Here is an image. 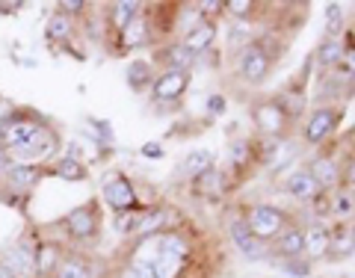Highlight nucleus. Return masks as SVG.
Wrapping results in <instances>:
<instances>
[{"label":"nucleus","mask_w":355,"mask_h":278,"mask_svg":"<svg viewBox=\"0 0 355 278\" xmlns=\"http://www.w3.org/2000/svg\"><path fill=\"white\" fill-rule=\"evenodd\" d=\"M48 128V119L30 107H12L0 116V148H18L30 142L36 133Z\"/></svg>","instance_id":"1"},{"label":"nucleus","mask_w":355,"mask_h":278,"mask_svg":"<svg viewBox=\"0 0 355 278\" xmlns=\"http://www.w3.org/2000/svg\"><path fill=\"white\" fill-rule=\"evenodd\" d=\"M62 234L69 237L71 243H80V246H92V243L98 240V234H101V205L95 202H83L77 205L74 210H69V214L62 216Z\"/></svg>","instance_id":"2"},{"label":"nucleus","mask_w":355,"mask_h":278,"mask_svg":"<svg viewBox=\"0 0 355 278\" xmlns=\"http://www.w3.org/2000/svg\"><path fill=\"white\" fill-rule=\"evenodd\" d=\"M36 246H39V240L33 237V231H24L18 240H12L9 246L0 249V266H3L6 272H12L15 278H39Z\"/></svg>","instance_id":"3"},{"label":"nucleus","mask_w":355,"mask_h":278,"mask_svg":"<svg viewBox=\"0 0 355 278\" xmlns=\"http://www.w3.org/2000/svg\"><path fill=\"white\" fill-rule=\"evenodd\" d=\"M243 219H246V225L254 237H258L261 243H270L282 234V231L291 225V219H287V214L282 207L275 205H252L246 214H243Z\"/></svg>","instance_id":"4"},{"label":"nucleus","mask_w":355,"mask_h":278,"mask_svg":"<svg viewBox=\"0 0 355 278\" xmlns=\"http://www.w3.org/2000/svg\"><path fill=\"white\" fill-rule=\"evenodd\" d=\"M57 151H60V137H57V130L48 125L42 133H36L30 142H24V146L9 148V157H12V163L42 166V163H48L51 157H57Z\"/></svg>","instance_id":"5"},{"label":"nucleus","mask_w":355,"mask_h":278,"mask_svg":"<svg viewBox=\"0 0 355 278\" xmlns=\"http://www.w3.org/2000/svg\"><path fill=\"white\" fill-rule=\"evenodd\" d=\"M234 65H237V74L243 77V80L258 86V83H263L266 77H270L272 57H270V51L263 48V42H249V44H243V48L237 51Z\"/></svg>","instance_id":"6"},{"label":"nucleus","mask_w":355,"mask_h":278,"mask_svg":"<svg viewBox=\"0 0 355 278\" xmlns=\"http://www.w3.org/2000/svg\"><path fill=\"white\" fill-rule=\"evenodd\" d=\"M101 202L113 210V214H130V210H139V196L137 186H133L130 177L125 175H104L101 181Z\"/></svg>","instance_id":"7"},{"label":"nucleus","mask_w":355,"mask_h":278,"mask_svg":"<svg viewBox=\"0 0 355 278\" xmlns=\"http://www.w3.org/2000/svg\"><path fill=\"white\" fill-rule=\"evenodd\" d=\"M44 169L42 166H24V163H12L6 169V175L0 177V190L6 193V198L12 202L15 196H27L30 190H36L42 181Z\"/></svg>","instance_id":"8"},{"label":"nucleus","mask_w":355,"mask_h":278,"mask_svg":"<svg viewBox=\"0 0 355 278\" xmlns=\"http://www.w3.org/2000/svg\"><path fill=\"white\" fill-rule=\"evenodd\" d=\"M338 121H340V110H335V107H317L314 113L308 116V121H305L302 139L308 142V146H323V142H329L331 137H335Z\"/></svg>","instance_id":"9"},{"label":"nucleus","mask_w":355,"mask_h":278,"mask_svg":"<svg viewBox=\"0 0 355 278\" xmlns=\"http://www.w3.org/2000/svg\"><path fill=\"white\" fill-rule=\"evenodd\" d=\"M48 278H101V263L92 254L69 249V252H62L60 263L53 266V272Z\"/></svg>","instance_id":"10"},{"label":"nucleus","mask_w":355,"mask_h":278,"mask_svg":"<svg viewBox=\"0 0 355 278\" xmlns=\"http://www.w3.org/2000/svg\"><path fill=\"white\" fill-rule=\"evenodd\" d=\"M252 121H254V128H258L263 137H282V133L287 130V125H291V116L284 113V107L275 101V98H270V101H261V104H254L252 110Z\"/></svg>","instance_id":"11"},{"label":"nucleus","mask_w":355,"mask_h":278,"mask_svg":"<svg viewBox=\"0 0 355 278\" xmlns=\"http://www.w3.org/2000/svg\"><path fill=\"white\" fill-rule=\"evenodd\" d=\"M305 169L311 172V177H314L320 193H335L343 186V166L335 154H320V157L311 160Z\"/></svg>","instance_id":"12"},{"label":"nucleus","mask_w":355,"mask_h":278,"mask_svg":"<svg viewBox=\"0 0 355 278\" xmlns=\"http://www.w3.org/2000/svg\"><path fill=\"white\" fill-rule=\"evenodd\" d=\"M228 237L231 243L240 249V254H246L249 261H261L266 258V243H261L258 237L249 231L246 225V219L243 216H234V219H228Z\"/></svg>","instance_id":"13"},{"label":"nucleus","mask_w":355,"mask_h":278,"mask_svg":"<svg viewBox=\"0 0 355 278\" xmlns=\"http://www.w3.org/2000/svg\"><path fill=\"white\" fill-rule=\"evenodd\" d=\"M190 89V71H163L151 83V101H178Z\"/></svg>","instance_id":"14"},{"label":"nucleus","mask_w":355,"mask_h":278,"mask_svg":"<svg viewBox=\"0 0 355 278\" xmlns=\"http://www.w3.org/2000/svg\"><path fill=\"white\" fill-rule=\"evenodd\" d=\"M284 193L296 198V202H302V205H311L314 198L320 196V186L314 184V177H311L308 169H293V172H287L284 177Z\"/></svg>","instance_id":"15"},{"label":"nucleus","mask_w":355,"mask_h":278,"mask_svg":"<svg viewBox=\"0 0 355 278\" xmlns=\"http://www.w3.org/2000/svg\"><path fill=\"white\" fill-rule=\"evenodd\" d=\"M275 254L282 261H293V258H305V231L302 225H287L279 237H275Z\"/></svg>","instance_id":"16"},{"label":"nucleus","mask_w":355,"mask_h":278,"mask_svg":"<svg viewBox=\"0 0 355 278\" xmlns=\"http://www.w3.org/2000/svg\"><path fill=\"white\" fill-rule=\"evenodd\" d=\"M216 33H219V30H216V24H214V21H210V18H205V21H202V24H198V27H193L190 33H184L181 44H184V48L193 53V57H202L205 51H210V48H214V42H216Z\"/></svg>","instance_id":"17"},{"label":"nucleus","mask_w":355,"mask_h":278,"mask_svg":"<svg viewBox=\"0 0 355 278\" xmlns=\"http://www.w3.org/2000/svg\"><path fill=\"white\" fill-rule=\"evenodd\" d=\"M151 24L146 12H142L139 18H133L130 24L119 33V42H121V51H137V48H146V44H151Z\"/></svg>","instance_id":"18"},{"label":"nucleus","mask_w":355,"mask_h":278,"mask_svg":"<svg viewBox=\"0 0 355 278\" xmlns=\"http://www.w3.org/2000/svg\"><path fill=\"white\" fill-rule=\"evenodd\" d=\"M352 252H355V228L340 219L335 228H329V258H347Z\"/></svg>","instance_id":"19"},{"label":"nucleus","mask_w":355,"mask_h":278,"mask_svg":"<svg viewBox=\"0 0 355 278\" xmlns=\"http://www.w3.org/2000/svg\"><path fill=\"white\" fill-rule=\"evenodd\" d=\"M305 231V258L308 261H320L329 258V225L323 222H311Z\"/></svg>","instance_id":"20"},{"label":"nucleus","mask_w":355,"mask_h":278,"mask_svg":"<svg viewBox=\"0 0 355 278\" xmlns=\"http://www.w3.org/2000/svg\"><path fill=\"white\" fill-rule=\"evenodd\" d=\"M142 9H146V3H139V0H121V3H110L107 6V24L113 27L116 33H121L133 18L142 15Z\"/></svg>","instance_id":"21"},{"label":"nucleus","mask_w":355,"mask_h":278,"mask_svg":"<svg viewBox=\"0 0 355 278\" xmlns=\"http://www.w3.org/2000/svg\"><path fill=\"white\" fill-rule=\"evenodd\" d=\"M343 51H347V42H343L340 36L338 39H323L317 44V53H314V62L320 65L323 71H331V69H340L343 62Z\"/></svg>","instance_id":"22"},{"label":"nucleus","mask_w":355,"mask_h":278,"mask_svg":"<svg viewBox=\"0 0 355 278\" xmlns=\"http://www.w3.org/2000/svg\"><path fill=\"white\" fill-rule=\"evenodd\" d=\"M193 53L184 48V44H169V48H163L157 53V60L154 62H166V71H187L193 65Z\"/></svg>","instance_id":"23"},{"label":"nucleus","mask_w":355,"mask_h":278,"mask_svg":"<svg viewBox=\"0 0 355 278\" xmlns=\"http://www.w3.org/2000/svg\"><path fill=\"white\" fill-rule=\"evenodd\" d=\"M51 172L57 177H62V181L77 184V181H86V177H89V166L83 160H74V157H69V154H62V157L53 163Z\"/></svg>","instance_id":"24"},{"label":"nucleus","mask_w":355,"mask_h":278,"mask_svg":"<svg viewBox=\"0 0 355 278\" xmlns=\"http://www.w3.org/2000/svg\"><path fill=\"white\" fill-rule=\"evenodd\" d=\"M207 169H214V154H210L207 148L190 151L184 157V163H181V175H187V177H198V175H205Z\"/></svg>","instance_id":"25"},{"label":"nucleus","mask_w":355,"mask_h":278,"mask_svg":"<svg viewBox=\"0 0 355 278\" xmlns=\"http://www.w3.org/2000/svg\"><path fill=\"white\" fill-rule=\"evenodd\" d=\"M44 36H48V42H69L74 36V18L62 12H51L48 24H44Z\"/></svg>","instance_id":"26"},{"label":"nucleus","mask_w":355,"mask_h":278,"mask_svg":"<svg viewBox=\"0 0 355 278\" xmlns=\"http://www.w3.org/2000/svg\"><path fill=\"white\" fill-rule=\"evenodd\" d=\"M154 83V69L148 60H133L128 65V86L133 92H142V89H151Z\"/></svg>","instance_id":"27"},{"label":"nucleus","mask_w":355,"mask_h":278,"mask_svg":"<svg viewBox=\"0 0 355 278\" xmlns=\"http://www.w3.org/2000/svg\"><path fill=\"white\" fill-rule=\"evenodd\" d=\"M193 184H196V193H198V196L214 198V196H219V193H222V186H225V175L216 172V169H207L205 175L193 177Z\"/></svg>","instance_id":"28"},{"label":"nucleus","mask_w":355,"mask_h":278,"mask_svg":"<svg viewBox=\"0 0 355 278\" xmlns=\"http://www.w3.org/2000/svg\"><path fill=\"white\" fill-rule=\"evenodd\" d=\"M329 207L331 214H335L338 219L349 222V216L355 214V202H352V190H347V186H340V190H335L329 196Z\"/></svg>","instance_id":"29"},{"label":"nucleus","mask_w":355,"mask_h":278,"mask_svg":"<svg viewBox=\"0 0 355 278\" xmlns=\"http://www.w3.org/2000/svg\"><path fill=\"white\" fill-rule=\"evenodd\" d=\"M326 30H329V39H338V33L343 30V6L340 3H326Z\"/></svg>","instance_id":"30"},{"label":"nucleus","mask_w":355,"mask_h":278,"mask_svg":"<svg viewBox=\"0 0 355 278\" xmlns=\"http://www.w3.org/2000/svg\"><path fill=\"white\" fill-rule=\"evenodd\" d=\"M249 157H252V142L249 139H240V142L231 146V163L234 166H246Z\"/></svg>","instance_id":"31"},{"label":"nucleus","mask_w":355,"mask_h":278,"mask_svg":"<svg viewBox=\"0 0 355 278\" xmlns=\"http://www.w3.org/2000/svg\"><path fill=\"white\" fill-rule=\"evenodd\" d=\"M225 12H231L234 18H249L254 12L252 0H225Z\"/></svg>","instance_id":"32"},{"label":"nucleus","mask_w":355,"mask_h":278,"mask_svg":"<svg viewBox=\"0 0 355 278\" xmlns=\"http://www.w3.org/2000/svg\"><path fill=\"white\" fill-rule=\"evenodd\" d=\"M284 270H287V275H293V278H305V275H311V261L308 258L284 261Z\"/></svg>","instance_id":"33"},{"label":"nucleus","mask_w":355,"mask_h":278,"mask_svg":"<svg viewBox=\"0 0 355 278\" xmlns=\"http://www.w3.org/2000/svg\"><path fill=\"white\" fill-rule=\"evenodd\" d=\"M86 9H89V3H86V0H60V3H57V12L69 15V18H74V15L86 12Z\"/></svg>","instance_id":"34"},{"label":"nucleus","mask_w":355,"mask_h":278,"mask_svg":"<svg viewBox=\"0 0 355 278\" xmlns=\"http://www.w3.org/2000/svg\"><path fill=\"white\" fill-rule=\"evenodd\" d=\"M340 71H343V74H355V42H349V44H347V51H343Z\"/></svg>","instance_id":"35"},{"label":"nucleus","mask_w":355,"mask_h":278,"mask_svg":"<svg viewBox=\"0 0 355 278\" xmlns=\"http://www.w3.org/2000/svg\"><path fill=\"white\" fill-rule=\"evenodd\" d=\"M92 128H98V139L101 142H113V128H110V121H98V119H86Z\"/></svg>","instance_id":"36"},{"label":"nucleus","mask_w":355,"mask_h":278,"mask_svg":"<svg viewBox=\"0 0 355 278\" xmlns=\"http://www.w3.org/2000/svg\"><path fill=\"white\" fill-rule=\"evenodd\" d=\"M139 154L142 157H148V160H160L163 157V146L160 142H146V146L139 148Z\"/></svg>","instance_id":"37"},{"label":"nucleus","mask_w":355,"mask_h":278,"mask_svg":"<svg viewBox=\"0 0 355 278\" xmlns=\"http://www.w3.org/2000/svg\"><path fill=\"white\" fill-rule=\"evenodd\" d=\"M343 186H347V190H355V157L349 163H343Z\"/></svg>","instance_id":"38"},{"label":"nucleus","mask_w":355,"mask_h":278,"mask_svg":"<svg viewBox=\"0 0 355 278\" xmlns=\"http://www.w3.org/2000/svg\"><path fill=\"white\" fill-rule=\"evenodd\" d=\"M207 110H210V116H219L222 110H225V98H222V95H210L207 98Z\"/></svg>","instance_id":"39"},{"label":"nucleus","mask_w":355,"mask_h":278,"mask_svg":"<svg viewBox=\"0 0 355 278\" xmlns=\"http://www.w3.org/2000/svg\"><path fill=\"white\" fill-rule=\"evenodd\" d=\"M9 166H12V157H9V151H6V148H0V177L6 175Z\"/></svg>","instance_id":"40"},{"label":"nucleus","mask_w":355,"mask_h":278,"mask_svg":"<svg viewBox=\"0 0 355 278\" xmlns=\"http://www.w3.org/2000/svg\"><path fill=\"white\" fill-rule=\"evenodd\" d=\"M21 6H24L21 0H15V3H0V15H15Z\"/></svg>","instance_id":"41"},{"label":"nucleus","mask_w":355,"mask_h":278,"mask_svg":"<svg viewBox=\"0 0 355 278\" xmlns=\"http://www.w3.org/2000/svg\"><path fill=\"white\" fill-rule=\"evenodd\" d=\"M347 139H349V146H352V148H355V128H352V130H349V133H347Z\"/></svg>","instance_id":"42"},{"label":"nucleus","mask_w":355,"mask_h":278,"mask_svg":"<svg viewBox=\"0 0 355 278\" xmlns=\"http://www.w3.org/2000/svg\"><path fill=\"white\" fill-rule=\"evenodd\" d=\"M0 278H15V275H12V272H6L3 266H0Z\"/></svg>","instance_id":"43"},{"label":"nucleus","mask_w":355,"mask_h":278,"mask_svg":"<svg viewBox=\"0 0 355 278\" xmlns=\"http://www.w3.org/2000/svg\"><path fill=\"white\" fill-rule=\"evenodd\" d=\"M352 202H355V190H352Z\"/></svg>","instance_id":"44"}]
</instances>
